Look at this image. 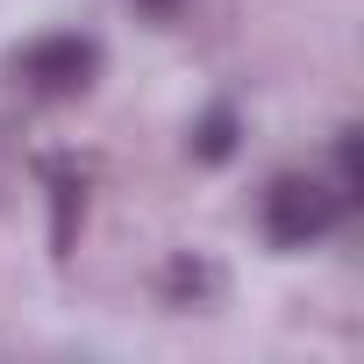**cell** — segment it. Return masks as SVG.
I'll use <instances>...</instances> for the list:
<instances>
[{
  "label": "cell",
  "instance_id": "cell-2",
  "mask_svg": "<svg viewBox=\"0 0 364 364\" xmlns=\"http://www.w3.org/2000/svg\"><path fill=\"white\" fill-rule=\"evenodd\" d=\"M15 79L29 93H43V100H79L100 79V43L93 36H36L15 58Z\"/></svg>",
  "mask_w": 364,
  "mask_h": 364
},
{
  "label": "cell",
  "instance_id": "cell-5",
  "mask_svg": "<svg viewBox=\"0 0 364 364\" xmlns=\"http://www.w3.org/2000/svg\"><path fill=\"white\" fill-rule=\"evenodd\" d=\"M336 193H343V208L357 200V129L336 136Z\"/></svg>",
  "mask_w": 364,
  "mask_h": 364
},
{
  "label": "cell",
  "instance_id": "cell-6",
  "mask_svg": "<svg viewBox=\"0 0 364 364\" xmlns=\"http://www.w3.org/2000/svg\"><path fill=\"white\" fill-rule=\"evenodd\" d=\"M143 15H178V0H136Z\"/></svg>",
  "mask_w": 364,
  "mask_h": 364
},
{
  "label": "cell",
  "instance_id": "cell-3",
  "mask_svg": "<svg viewBox=\"0 0 364 364\" xmlns=\"http://www.w3.org/2000/svg\"><path fill=\"white\" fill-rule=\"evenodd\" d=\"M236 143H243V114H236L229 100H215V107L193 122V157H200V164H229Z\"/></svg>",
  "mask_w": 364,
  "mask_h": 364
},
{
  "label": "cell",
  "instance_id": "cell-4",
  "mask_svg": "<svg viewBox=\"0 0 364 364\" xmlns=\"http://www.w3.org/2000/svg\"><path fill=\"white\" fill-rule=\"evenodd\" d=\"M215 286H222V272L200 264V257H178V264L164 272V293H171V300H208Z\"/></svg>",
  "mask_w": 364,
  "mask_h": 364
},
{
  "label": "cell",
  "instance_id": "cell-1",
  "mask_svg": "<svg viewBox=\"0 0 364 364\" xmlns=\"http://www.w3.org/2000/svg\"><path fill=\"white\" fill-rule=\"evenodd\" d=\"M264 236H272V250H314L321 236H336V222H343V193L336 186H321V178H300V171H286V178H272L264 186Z\"/></svg>",
  "mask_w": 364,
  "mask_h": 364
}]
</instances>
